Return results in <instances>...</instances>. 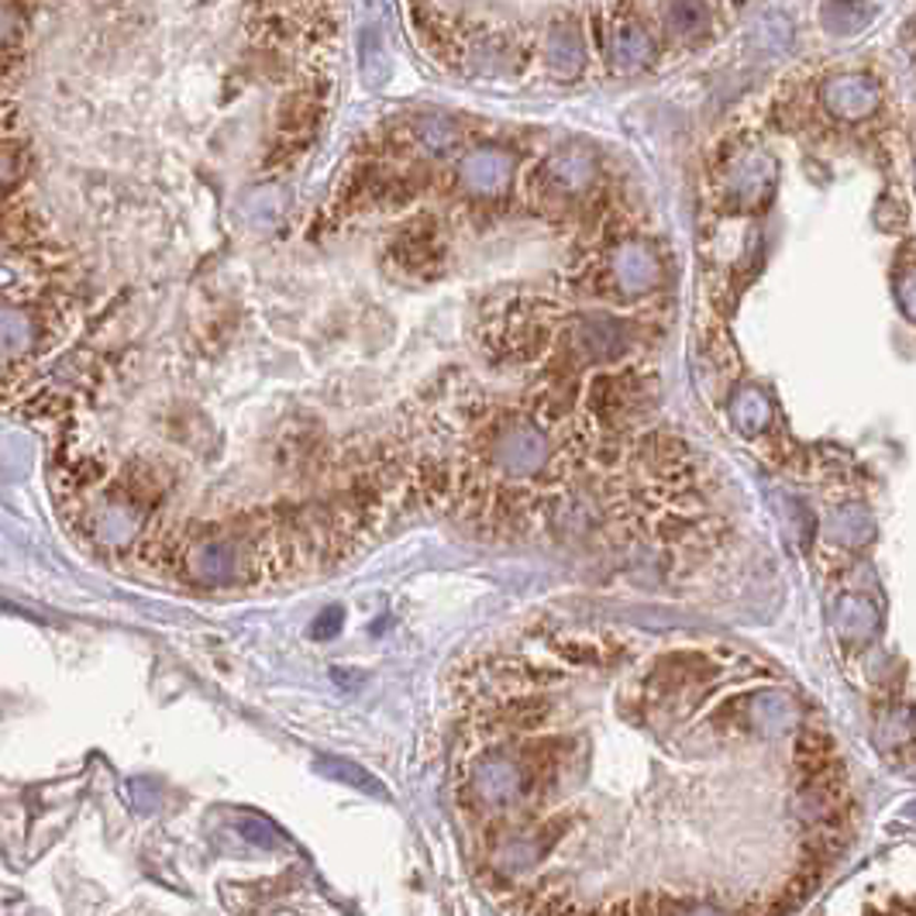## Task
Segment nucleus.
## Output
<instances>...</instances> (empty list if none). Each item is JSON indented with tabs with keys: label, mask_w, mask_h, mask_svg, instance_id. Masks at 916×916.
I'll list each match as a JSON object with an SVG mask.
<instances>
[{
	"label": "nucleus",
	"mask_w": 916,
	"mask_h": 916,
	"mask_svg": "<svg viewBox=\"0 0 916 916\" xmlns=\"http://www.w3.org/2000/svg\"><path fill=\"white\" fill-rule=\"evenodd\" d=\"M651 55H654V42L641 24H617L614 28L610 60L620 70H641L645 63H651Z\"/></svg>",
	"instance_id": "nucleus-10"
},
{
	"label": "nucleus",
	"mask_w": 916,
	"mask_h": 916,
	"mask_svg": "<svg viewBox=\"0 0 916 916\" xmlns=\"http://www.w3.org/2000/svg\"><path fill=\"white\" fill-rule=\"evenodd\" d=\"M909 813H913V817H916V803H913V807H909Z\"/></svg>",
	"instance_id": "nucleus-19"
},
{
	"label": "nucleus",
	"mask_w": 916,
	"mask_h": 916,
	"mask_svg": "<svg viewBox=\"0 0 916 916\" xmlns=\"http://www.w3.org/2000/svg\"><path fill=\"white\" fill-rule=\"evenodd\" d=\"M545 183L555 196H576L589 187L593 180V159L586 149H565L545 166Z\"/></svg>",
	"instance_id": "nucleus-6"
},
{
	"label": "nucleus",
	"mask_w": 916,
	"mask_h": 916,
	"mask_svg": "<svg viewBox=\"0 0 916 916\" xmlns=\"http://www.w3.org/2000/svg\"><path fill=\"white\" fill-rule=\"evenodd\" d=\"M731 420H734L737 432H744V435H758V432H765L768 420H771V404L765 400V393H758V390H752V386H744V390H737L734 400H731Z\"/></svg>",
	"instance_id": "nucleus-11"
},
{
	"label": "nucleus",
	"mask_w": 916,
	"mask_h": 916,
	"mask_svg": "<svg viewBox=\"0 0 916 916\" xmlns=\"http://www.w3.org/2000/svg\"><path fill=\"white\" fill-rule=\"evenodd\" d=\"M771 187V162L768 159H755V162H744L734 177V193L752 200L758 193H765Z\"/></svg>",
	"instance_id": "nucleus-16"
},
{
	"label": "nucleus",
	"mask_w": 916,
	"mask_h": 916,
	"mask_svg": "<svg viewBox=\"0 0 916 916\" xmlns=\"http://www.w3.org/2000/svg\"><path fill=\"white\" fill-rule=\"evenodd\" d=\"M882 94L878 87L869 79V76H858V73H844V76H834L823 87V104L830 114H838L844 121H858V118H869V114L878 107Z\"/></svg>",
	"instance_id": "nucleus-3"
},
{
	"label": "nucleus",
	"mask_w": 916,
	"mask_h": 916,
	"mask_svg": "<svg viewBox=\"0 0 916 916\" xmlns=\"http://www.w3.org/2000/svg\"><path fill=\"white\" fill-rule=\"evenodd\" d=\"M834 631L848 645H869L878 631V610L865 596H841L834 604Z\"/></svg>",
	"instance_id": "nucleus-7"
},
{
	"label": "nucleus",
	"mask_w": 916,
	"mask_h": 916,
	"mask_svg": "<svg viewBox=\"0 0 916 916\" xmlns=\"http://www.w3.org/2000/svg\"><path fill=\"white\" fill-rule=\"evenodd\" d=\"M627 341V328L610 313H589L576 328V349L589 362H610Z\"/></svg>",
	"instance_id": "nucleus-5"
},
{
	"label": "nucleus",
	"mask_w": 916,
	"mask_h": 916,
	"mask_svg": "<svg viewBox=\"0 0 916 916\" xmlns=\"http://www.w3.org/2000/svg\"><path fill=\"white\" fill-rule=\"evenodd\" d=\"M820 18H823V24L830 28V32L854 35V32H862V28L875 18V11L869 4H862V0H827Z\"/></svg>",
	"instance_id": "nucleus-13"
},
{
	"label": "nucleus",
	"mask_w": 916,
	"mask_h": 916,
	"mask_svg": "<svg viewBox=\"0 0 916 916\" xmlns=\"http://www.w3.org/2000/svg\"><path fill=\"white\" fill-rule=\"evenodd\" d=\"M614 283H617V290L627 294V297H635V294H648L654 290L658 283H662V263L654 259L651 248L638 245V242H627L617 248L614 255Z\"/></svg>",
	"instance_id": "nucleus-4"
},
{
	"label": "nucleus",
	"mask_w": 916,
	"mask_h": 916,
	"mask_svg": "<svg viewBox=\"0 0 916 916\" xmlns=\"http://www.w3.org/2000/svg\"><path fill=\"white\" fill-rule=\"evenodd\" d=\"M827 534L844 548H862L875 534V518L862 503H844L827 513Z\"/></svg>",
	"instance_id": "nucleus-8"
},
{
	"label": "nucleus",
	"mask_w": 916,
	"mask_h": 916,
	"mask_svg": "<svg viewBox=\"0 0 916 916\" xmlns=\"http://www.w3.org/2000/svg\"><path fill=\"white\" fill-rule=\"evenodd\" d=\"M665 21L672 24L675 35H696L710 24V11L703 0H669Z\"/></svg>",
	"instance_id": "nucleus-15"
},
{
	"label": "nucleus",
	"mask_w": 916,
	"mask_h": 916,
	"mask_svg": "<svg viewBox=\"0 0 916 916\" xmlns=\"http://www.w3.org/2000/svg\"><path fill=\"white\" fill-rule=\"evenodd\" d=\"M878 734H882V744H890V748H896V744H906L916 734V710L896 706L890 717H882Z\"/></svg>",
	"instance_id": "nucleus-17"
},
{
	"label": "nucleus",
	"mask_w": 916,
	"mask_h": 916,
	"mask_svg": "<svg viewBox=\"0 0 916 916\" xmlns=\"http://www.w3.org/2000/svg\"><path fill=\"white\" fill-rule=\"evenodd\" d=\"M896 297H899V307L906 310V318H913V321H916V269H913V273H906V276L899 279V290H896Z\"/></svg>",
	"instance_id": "nucleus-18"
},
{
	"label": "nucleus",
	"mask_w": 916,
	"mask_h": 916,
	"mask_svg": "<svg viewBox=\"0 0 916 916\" xmlns=\"http://www.w3.org/2000/svg\"><path fill=\"white\" fill-rule=\"evenodd\" d=\"M472 789L486 807H510L524 796L528 776H524L521 761L493 755V758L479 761L476 776H472Z\"/></svg>",
	"instance_id": "nucleus-2"
},
{
	"label": "nucleus",
	"mask_w": 916,
	"mask_h": 916,
	"mask_svg": "<svg viewBox=\"0 0 916 916\" xmlns=\"http://www.w3.org/2000/svg\"><path fill=\"white\" fill-rule=\"evenodd\" d=\"M752 717L765 734H779V731H786L799 721V706L789 696L768 693V696H758L752 703Z\"/></svg>",
	"instance_id": "nucleus-14"
},
{
	"label": "nucleus",
	"mask_w": 916,
	"mask_h": 916,
	"mask_svg": "<svg viewBox=\"0 0 916 916\" xmlns=\"http://www.w3.org/2000/svg\"><path fill=\"white\" fill-rule=\"evenodd\" d=\"M462 180L476 190V193H497L507 187L510 180V159L503 152H493V149H482V152H472L466 162H462Z\"/></svg>",
	"instance_id": "nucleus-9"
},
{
	"label": "nucleus",
	"mask_w": 916,
	"mask_h": 916,
	"mask_svg": "<svg viewBox=\"0 0 916 916\" xmlns=\"http://www.w3.org/2000/svg\"><path fill=\"white\" fill-rule=\"evenodd\" d=\"M548 458H552L548 435L531 420H510L493 438V462L503 476L531 479L537 472H545Z\"/></svg>",
	"instance_id": "nucleus-1"
},
{
	"label": "nucleus",
	"mask_w": 916,
	"mask_h": 916,
	"mask_svg": "<svg viewBox=\"0 0 916 916\" xmlns=\"http://www.w3.org/2000/svg\"><path fill=\"white\" fill-rule=\"evenodd\" d=\"M548 55H552V66L562 76H576L583 70V60H586V45H583L579 28L555 24L552 35H548Z\"/></svg>",
	"instance_id": "nucleus-12"
}]
</instances>
